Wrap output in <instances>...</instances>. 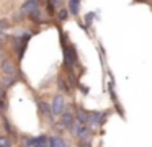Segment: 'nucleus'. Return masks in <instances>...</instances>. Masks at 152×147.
I'll return each mask as SVG.
<instances>
[{
    "label": "nucleus",
    "mask_w": 152,
    "mask_h": 147,
    "mask_svg": "<svg viewBox=\"0 0 152 147\" xmlns=\"http://www.w3.org/2000/svg\"><path fill=\"white\" fill-rule=\"evenodd\" d=\"M21 13H23V15H30L31 18H38V15H39L38 2L36 0H28V2L21 7Z\"/></svg>",
    "instance_id": "1"
},
{
    "label": "nucleus",
    "mask_w": 152,
    "mask_h": 147,
    "mask_svg": "<svg viewBox=\"0 0 152 147\" xmlns=\"http://www.w3.org/2000/svg\"><path fill=\"white\" fill-rule=\"evenodd\" d=\"M74 132H75L79 137H82V139H83V137H87V136H88V127H87L85 124H82V123H80V124H77V126H75Z\"/></svg>",
    "instance_id": "4"
},
{
    "label": "nucleus",
    "mask_w": 152,
    "mask_h": 147,
    "mask_svg": "<svg viewBox=\"0 0 152 147\" xmlns=\"http://www.w3.org/2000/svg\"><path fill=\"white\" fill-rule=\"evenodd\" d=\"M2 69H4V72L7 75H13L15 72H17V69H15V65L12 64L10 61H4L2 62Z\"/></svg>",
    "instance_id": "5"
},
{
    "label": "nucleus",
    "mask_w": 152,
    "mask_h": 147,
    "mask_svg": "<svg viewBox=\"0 0 152 147\" xmlns=\"http://www.w3.org/2000/svg\"><path fill=\"white\" fill-rule=\"evenodd\" d=\"M79 7H80V0H70L69 2V12L72 15H77L79 13Z\"/></svg>",
    "instance_id": "7"
},
{
    "label": "nucleus",
    "mask_w": 152,
    "mask_h": 147,
    "mask_svg": "<svg viewBox=\"0 0 152 147\" xmlns=\"http://www.w3.org/2000/svg\"><path fill=\"white\" fill-rule=\"evenodd\" d=\"M0 100H5V90L0 88Z\"/></svg>",
    "instance_id": "12"
},
{
    "label": "nucleus",
    "mask_w": 152,
    "mask_h": 147,
    "mask_svg": "<svg viewBox=\"0 0 152 147\" xmlns=\"http://www.w3.org/2000/svg\"><path fill=\"white\" fill-rule=\"evenodd\" d=\"M0 28H2V29L7 28V21H5V20H4V21H0Z\"/></svg>",
    "instance_id": "14"
},
{
    "label": "nucleus",
    "mask_w": 152,
    "mask_h": 147,
    "mask_svg": "<svg viewBox=\"0 0 152 147\" xmlns=\"http://www.w3.org/2000/svg\"><path fill=\"white\" fill-rule=\"evenodd\" d=\"M49 147H66V142H64V139L62 137H59V136H53V137H49Z\"/></svg>",
    "instance_id": "3"
},
{
    "label": "nucleus",
    "mask_w": 152,
    "mask_h": 147,
    "mask_svg": "<svg viewBox=\"0 0 152 147\" xmlns=\"http://www.w3.org/2000/svg\"><path fill=\"white\" fill-rule=\"evenodd\" d=\"M4 124H5V129H7L8 132H12V131H13V129H12V126L8 124V121H4Z\"/></svg>",
    "instance_id": "10"
},
{
    "label": "nucleus",
    "mask_w": 152,
    "mask_h": 147,
    "mask_svg": "<svg viewBox=\"0 0 152 147\" xmlns=\"http://www.w3.org/2000/svg\"><path fill=\"white\" fill-rule=\"evenodd\" d=\"M66 16H67V12H66V10H62V12L59 13V18H61V20H64Z\"/></svg>",
    "instance_id": "11"
},
{
    "label": "nucleus",
    "mask_w": 152,
    "mask_h": 147,
    "mask_svg": "<svg viewBox=\"0 0 152 147\" xmlns=\"http://www.w3.org/2000/svg\"><path fill=\"white\" fill-rule=\"evenodd\" d=\"M12 146V140L8 137H0V147H10Z\"/></svg>",
    "instance_id": "8"
},
{
    "label": "nucleus",
    "mask_w": 152,
    "mask_h": 147,
    "mask_svg": "<svg viewBox=\"0 0 152 147\" xmlns=\"http://www.w3.org/2000/svg\"><path fill=\"white\" fill-rule=\"evenodd\" d=\"M33 147H46V140H44V142H38V144H34Z\"/></svg>",
    "instance_id": "13"
},
{
    "label": "nucleus",
    "mask_w": 152,
    "mask_h": 147,
    "mask_svg": "<svg viewBox=\"0 0 152 147\" xmlns=\"http://www.w3.org/2000/svg\"><path fill=\"white\" fill-rule=\"evenodd\" d=\"M51 110H53V114H54V116H59V114H62V110H64V98L61 97V95L53 100Z\"/></svg>",
    "instance_id": "2"
},
{
    "label": "nucleus",
    "mask_w": 152,
    "mask_h": 147,
    "mask_svg": "<svg viewBox=\"0 0 152 147\" xmlns=\"http://www.w3.org/2000/svg\"><path fill=\"white\" fill-rule=\"evenodd\" d=\"M5 83H7V85H12V83H15V78H10V77H7V78H5Z\"/></svg>",
    "instance_id": "9"
},
{
    "label": "nucleus",
    "mask_w": 152,
    "mask_h": 147,
    "mask_svg": "<svg viewBox=\"0 0 152 147\" xmlns=\"http://www.w3.org/2000/svg\"><path fill=\"white\" fill-rule=\"evenodd\" d=\"M72 119H74V116L70 111H64L62 113V124L66 127H72Z\"/></svg>",
    "instance_id": "6"
}]
</instances>
